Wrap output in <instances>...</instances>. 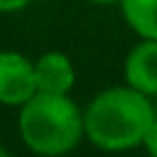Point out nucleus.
<instances>
[{
    "instance_id": "7",
    "label": "nucleus",
    "mask_w": 157,
    "mask_h": 157,
    "mask_svg": "<svg viewBox=\"0 0 157 157\" xmlns=\"http://www.w3.org/2000/svg\"><path fill=\"white\" fill-rule=\"evenodd\" d=\"M142 145L147 147L150 155L157 157V115L152 118V123H150V128H147V132H145V137H142Z\"/></svg>"
},
{
    "instance_id": "6",
    "label": "nucleus",
    "mask_w": 157,
    "mask_h": 157,
    "mask_svg": "<svg viewBox=\"0 0 157 157\" xmlns=\"http://www.w3.org/2000/svg\"><path fill=\"white\" fill-rule=\"evenodd\" d=\"M120 10L142 39H157V0H120Z\"/></svg>"
},
{
    "instance_id": "8",
    "label": "nucleus",
    "mask_w": 157,
    "mask_h": 157,
    "mask_svg": "<svg viewBox=\"0 0 157 157\" xmlns=\"http://www.w3.org/2000/svg\"><path fill=\"white\" fill-rule=\"evenodd\" d=\"M32 0H0V12H17L22 7H27Z\"/></svg>"
},
{
    "instance_id": "9",
    "label": "nucleus",
    "mask_w": 157,
    "mask_h": 157,
    "mask_svg": "<svg viewBox=\"0 0 157 157\" xmlns=\"http://www.w3.org/2000/svg\"><path fill=\"white\" fill-rule=\"evenodd\" d=\"M88 2H96V5H110V2H120V0H88Z\"/></svg>"
},
{
    "instance_id": "1",
    "label": "nucleus",
    "mask_w": 157,
    "mask_h": 157,
    "mask_svg": "<svg viewBox=\"0 0 157 157\" xmlns=\"http://www.w3.org/2000/svg\"><path fill=\"white\" fill-rule=\"evenodd\" d=\"M155 118V108L145 93L132 86L105 88L83 110V137L101 150H130L142 145V137Z\"/></svg>"
},
{
    "instance_id": "4",
    "label": "nucleus",
    "mask_w": 157,
    "mask_h": 157,
    "mask_svg": "<svg viewBox=\"0 0 157 157\" xmlns=\"http://www.w3.org/2000/svg\"><path fill=\"white\" fill-rule=\"evenodd\" d=\"M125 81L145 96L157 93V39H142L125 59Z\"/></svg>"
},
{
    "instance_id": "5",
    "label": "nucleus",
    "mask_w": 157,
    "mask_h": 157,
    "mask_svg": "<svg viewBox=\"0 0 157 157\" xmlns=\"http://www.w3.org/2000/svg\"><path fill=\"white\" fill-rule=\"evenodd\" d=\"M76 71L64 52H44L34 61V83L44 93H69L74 88Z\"/></svg>"
},
{
    "instance_id": "2",
    "label": "nucleus",
    "mask_w": 157,
    "mask_h": 157,
    "mask_svg": "<svg viewBox=\"0 0 157 157\" xmlns=\"http://www.w3.org/2000/svg\"><path fill=\"white\" fill-rule=\"evenodd\" d=\"M22 142L37 155L71 152L83 137V110L69 93L37 91L20 105L17 118Z\"/></svg>"
},
{
    "instance_id": "3",
    "label": "nucleus",
    "mask_w": 157,
    "mask_h": 157,
    "mask_svg": "<svg viewBox=\"0 0 157 157\" xmlns=\"http://www.w3.org/2000/svg\"><path fill=\"white\" fill-rule=\"evenodd\" d=\"M34 93V61L20 52H0V105L20 108Z\"/></svg>"
}]
</instances>
